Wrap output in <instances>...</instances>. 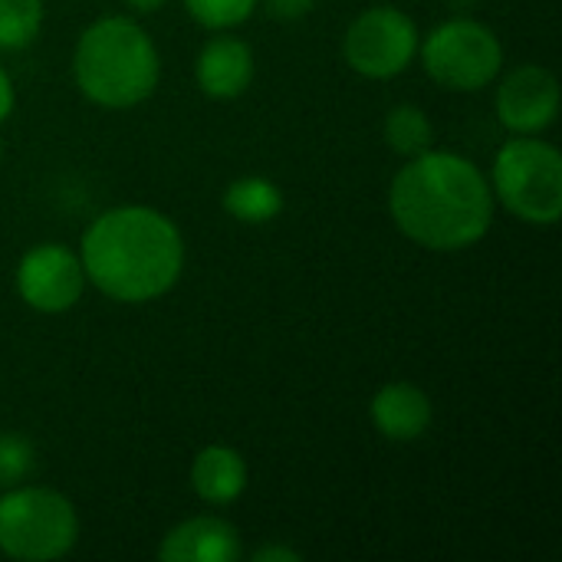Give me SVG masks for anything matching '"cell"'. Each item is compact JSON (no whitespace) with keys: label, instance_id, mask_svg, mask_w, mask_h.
<instances>
[{"label":"cell","instance_id":"6da1fadb","mask_svg":"<svg viewBox=\"0 0 562 562\" xmlns=\"http://www.w3.org/2000/svg\"><path fill=\"white\" fill-rule=\"evenodd\" d=\"M494 191L487 175L458 151L428 148L405 158L389 184V214L418 247L454 254L487 237L494 224Z\"/></svg>","mask_w":562,"mask_h":562},{"label":"cell","instance_id":"7a4b0ae2","mask_svg":"<svg viewBox=\"0 0 562 562\" xmlns=\"http://www.w3.org/2000/svg\"><path fill=\"white\" fill-rule=\"evenodd\" d=\"M86 283L102 296L138 306L161 300L184 273L181 227L158 207L122 204L102 211L79 240Z\"/></svg>","mask_w":562,"mask_h":562},{"label":"cell","instance_id":"3957f363","mask_svg":"<svg viewBox=\"0 0 562 562\" xmlns=\"http://www.w3.org/2000/svg\"><path fill=\"white\" fill-rule=\"evenodd\" d=\"M72 79L92 105L132 109L158 89L161 56L142 23L132 16H102L76 40Z\"/></svg>","mask_w":562,"mask_h":562},{"label":"cell","instance_id":"277c9868","mask_svg":"<svg viewBox=\"0 0 562 562\" xmlns=\"http://www.w3.org/2000/svg\"><path fill=\"white\" fill-rule=\"evenodd\" d=\"M494 201L530 227H553L562 217V155L540 135H514L491 168Z\"/></svg>","mask_w":562,"mask_h":562},{"label":"cell","instance_id":"5b68a950","mask_svg":"<svg viewBox=\"0 0 562 562\" xmlns=\"http://www.w3.org/2000/svg\"><path fill=\"white\" fill-rule=\"evenodd\" d=\"M79 543V514L53 487L16 484L0 497V557L16 562H53Z\"/></svg>","mask_w":562,"mask_h":562},{"label":"cell","instance_id":"8992f818","mask_svg":"<svg viewBox=\"0 0 562 562\" xmlns=\"http://www.w3.org/2000/svg\"><path fill=\"white\" fill-rule=\"evenodd\" d=\"M418 59L441 89L481 92L504 72V43L487 23L451 16L422 36Z\"/></svg>","mask_w":562,"mask_h":562},{"label":"cell","instance_id":"52a82bcc","mask_svg":"<svg viewBox=\"0 0 562 562\" xmlns=\"http://www.w3.org/2000/svg\"><path fill=\"white\" fill-rule=\"evenodd\" d=\"M422 33L415 20L392 7H369L362 10L342 36V59L352 72L366 79H395L402 76L418 56Z\"/></svg>","mask_w":562,"mask_h":562},{"label":"cell","instance_id":"ba28073f","mask_svg":"<svg viewBox=\"0 0 562 562\" xmlns=\"http://www.w3.org/2000/svg\"><path fill=\"white\" fill-rule=\"evenodd\" d=\"M20 300L46 316L69 313L86 293V270L79 250L63 244H36L16 263Z\"/></svg>","mask_w":562,"mask_h":562},{"label":"cell","instance_id":"9c48e42d","mask_svg":"<svg viewBox=\"0 0 562 562\" xmlns=\"http://www.w3.org/2000/svg\"><path fill=\"white\" fill-rule=\"evenodd\" d=\"M494 109H497V119L507 132L540 135L560 115V82L540 63L514 66L497 86Z\"/></svg>","mask_w":562,"mask_h":562},{"label":"cell","instance_id":"30bf717a","mask_svg":"<svg viewBox=\"0 0 562 562\" xmlns=\"http://www.w3.org/2000/svg\"><path fill=\"white\" fill-rule=\"evenodd\" d=\"M240 557H244V540L237 527L211 514L181 520L158 543L161 562H237Z\"/></svg>","mask_w":562,"mask_h":562},{"label":"cell","instance_id":"8fae6325","mask_svg":"<svg viewBox=\"0 0 562 562\" xmlns=\"http://www.w3.org/2000/svg\"><path fill=\"white\" fill-rule=\"evenodd\" d=\"M254 69H257L254 49L240 36H231L227 30H217V36H211L198 53L194 79H198V89L207 99L231 102V99H240L250 89Z\"/></svg>","mask_w":562,"mask_h":562},{"label":"cell","instance_id":"7c38bea8","mask_svg":"<svg viewBox=\"0 0 562 562\" xmlns=\"http://www.w3.org/2000/svg\"><path fill=\"white\" fill-rule=\"evenodd\" d=\"M369 418L382 438L398 441V445H412V441L428 435L435 408H431L428 392L418 389L415 382H389L372 395Z\"/></svg>","mask_w":562,"mask_h":562},{"label":"cell","instance_id":"4fadbf2b","mask_svg":"<svg viewBox=\"0 0 562 562\" xmlns=\"http://www.w3.org/2000/svg\"><path fill=\"white\" fill-rule=\"evenodd\" d=\"M191 491L211 504L227 507L247 491V461L231 445H207L191 461Z\"/></svg>","mask_w":562,"mask_h":562},{"label":"cell","instance_id":"5bb4252c","mask_svg":"<svg viewBox=\"0 0 562 562\" xmlns=\"http://www.w3.org/2000/svg\"><path fill=\"white\" fill-rule=\"evenodd\" d=\"M221 201L234 221L250 224V227L270 224L283 214V191H280V184H273L263 175H244V178L231 181Z\"/></svg>","mask_w":562,"mask_h":562},{"label":"cell","instance_id":"9a60e30c","mask_svg":"<svg viewBox=\"0 0 562 562\" xmlns=\"http://www.w3.org/2000/svg\"><path fill=\"white\" fill-rule=\"evenodd\" d=\"M382 135L389 142V148L402 158H415L422 151L431 148L435 142V125L428 119V112L422 105H412V102H398L385 112V122H382Z\"/></svg>","mask_w":562,"mask_h":562},{"label":"cell","instance_id":"2e32d148","mask_svg":"<svg viewBox=\"0 0 562 562\" xmlns=\"http://www.w3.org/2000/svg\"><path fill=\"white\" fill-rule=\"evenodd\" d=\"M43 0H0V53L26 49L43 30Z\"/></svg>","mask_w":562,"mask_h":562},{"label":"cell","instance_id":"e0dca14e","mask_svg":"<svg viewBox=\"0 0 562 562\" xmlns=\"http://www.w3.org/2000/svg\"><path fill=\"white\" fill-rule=\"evenodd\" d=\"M260 0H184V10L204 30H234L254 16Z\"/></svg>","mask_w":562,"mask_h":562},{"label":"cell","instance_id":"ac0fdd59","mask_svg":"<svg viewBox=\"0 0 562 562\" xmlns=\"http://www.w3.org/2000/svg\"><path fill=\"white\" fill-rule=\"evenodd\" d=\"M36 468L33 445L16 431H0V491L26 484Z\"/></svg>","mask_w":562,"mask_h":562},{"label":"cell","instance_id":"d6986e66","mask_svg":"<svg viewBox=\"0 0 562 562\" xmlns=\"http://www.w3.org/2000/svg\"><path fill=\"white\" fill-rule=\"evenodd\" d=\"M260 3L273 20H283V23H296V20L310 16L316 7V0H260Z\"/></svg>","mask_w":562,"mask_h":562},{"label":"cell","instance_id":"ffe728a7","mask_svg":"<svg viewBox=\"0 0 562 562\" xmlns=\"http://www.w3.org/2000/svg\"><path fill=\"white\" fill-rule=\"evenodd\" d=\"M250 560L254 562H300L303 560V553H300V550H293V547L263 543V547H257V550L250 553Z\"/></svg>","mask_w":562,"mask_h":562},{"label":"cell","instance_id":"44dd1931","mask_svg":"<svg viewBox=\"0 0 562 562\" xmlns=\"http://www.w3.org/2000/svg\"><path fill=\"white\" fill-rule=\"evenodd\" d=\"M13 105H16L13 79H10V72H7V69L0 66V122H7V119H10Z\"/></svg>","mask_w":562,"mask_h":562},{"label":"cell","instance_id":"7402d4cb","mask_svg":"<svg viewBox=\"0 0 562 562\" xmlns=\"http://www.w3.org/2000/svg\"><path fill=\"white\" fill-rule=\"evenodd\" d=\"M165 3H168V0H125V7H128L132 13H142V16H148V13H158Z\"/></svg>","mask_w":562,"mask_h":562},{"label":"cell","instance_id":"603a6c76","mask_svg":"<svg viewBox=\"0 0 562 562\" xmlns=\"http://www.w3.org/2000/svg\"><path fill=\"white\" fill-rule=\"evenodd\" d=\"M0 158H3V142H0Z\"/></svg>","mask_w":562,"mask_h":562}]
</instances>
